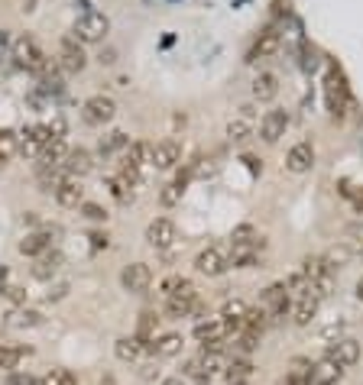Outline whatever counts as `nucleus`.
Segmentation results:
<instances>
[{"mask_svg":"<svg viewBox=\"0 0 363 385\" xmlns=\"http://www.w3.org/2000/svg\"><path fill=\"white\" fill-rule=\"evenodd\" d=\"M302 276L308 278V291L318 295V298H327L335 291V266L325 256H308L302 262Z\"/></svg>","mask_w":363,"mask_h":385,"instance_id":"nucleus-1","label":"nucleus"},{"mask_svg":"<svg viewBox=\"0 0 363 385\" xmlns=\"http://www.w3.org/2000/svg\"><path fill=\"white\" fill-rule=\"evenodd\" d=\"M107 33H110V20H107V13H101V10H85V13L78 16V23H75V39H78L81 45L104 43Z\"/></svg>","mask_w":363,"mask_h":385,"instance_id":"nucleus-2","label":"nucleus"},{"mask_svg":"<svg viewBox=\"0 0 363 385\" xmlns=\"http://www.w3.org/2000/svg\"><path fill=\"white\" fill-rule=\"evenodd\" d=\"M10 58H14L16 68H26V72L36 75L39 68L46 65V58H49V55L43 52V45H39L36 39L23 33V36H16L14 43H10Z\"/></svg>","mask_w":363,"mask_h":385,"instance_id":"nucleus-3","label":"nucleus"},{"mask_svg":"<svg viewBox=\"0 0 363 385\" xmlns=\"http://www.w3.org/2000/svg\"><path fill=\"white\" fill-rule=\"evenodd\" d=\"M325 101H327V110H331V116H347L350 110V87L347 81H344V75L337 72V68H327L325 75Z\"/></svg>","mask_w":363,"mask_h":385,"instance_id":"nucleus-4","label":"nucleus"},{"mask_svg":"<svg viewBox=\"0 0 363 385\" xmlns=\"http://www.w3.org/2000/svg\"><path fill=\"white\" fill-rule=\"evenodd\" d=\"M52 139H58V136H52V126H46V124L23 126V133L16 136V153L23 159H39V153H43Z\"/></svg>","mask_w":363,"mask_h":385,"instance_id":"nucleus-5","label":"nucleus"},{"mask_svg":"<svg viewBox=\"0 0 363 385\" xmlns=\"http://www.w3.org/2000/svg\"><path fill=\"white\" fill-rule=\"evenodd\" d=\"M81 116H85V124H91V126H104V124H110V120L117 116V104H114V97H107V94H95V97H88L85 107H81Z\"/></svg>","mask_w":363,"mask_h":385,"instance_id":"nucleus-6","label":"nucleus"},{"mask_svg":"<svg viewBox=\"0 0 363 385\" xmlns=\"http://www.w3.org/2000/svg\"><path fill=\"white\" fill-rule=\"evenodd\" d=\"M175 240H179V227H175L172 217H156L146 227V243L153 249H172Z\"/></svg>","mask_w":363,"mask_h":385,"instance_id":"nucleus-7","label":"nucleus"},{"mask_svg":"<svg viewBox=\"0 0 363 385\" xmlns=\"http://www.w3.org/2000/svg\"><path fill=\"white\" fill-rule=\"evenodd\" d=\"M58 65H62V72H68V75L85 72L88 55H85V49H81V43L75 36H65L62 43H58Z\"/></svg>","mask_w":363,"mask_h":385,"instance_id":"nucleus-8","label":"nucleus"},{"mask_svg":"<svg viewBox=\"0 0 363 385\" xmlns=\"http://www.w3.org/2000/svg\"><path fill=\"white\" fill-rule=\"evenodd\" d=\"M195 269L201 272V276H208V278H218V276H224V272L231 269V259H227V253L221 246H208V249H201V253L195 256Z\"/></svg>","mask_w":363,"mask_h":385,"instance_id":"nucleus-9","label":"nucleus"},{"mask_svg":"<svg viewBox=\"0 0 363 385\" xmlns=\"http://www.w3.org/2000/svg\"><path fill=\"white\" fill-rule=\"evenodd\" d=\"M120 285H124V291H130V295H143V291H149V285H153V269H149L146 262H130V266L120 272Z\"/></svg>","mask_w":363,"mask_h":385,"instance_id":"nucleus-10","label":"nucleus"},{"mask_svg":"<svg viewBox=\"0 0 363 385\" xmlns=\"http://www.w3.org/2000/svg\"><path fill=\"white\" fill-rule=\"evenodd\" d=\"M153 353V340H140V337H120L114 343V357L120 363H137L140 357Z\"/></svg>","mask_w":363,"mask_h":385,"instance_id":"nucleus-11","label":"nucleus"},{"mask_svg":"<svg viewBox=\"0 0 363 385\" xmlns=\"http://www.w3.org/2000/svg\"><path fill=\"white\" fill-rule=\"evenodd\" d=\"M179 162H182V143L179 139H162V143L153 146V168L172 172Z\"/></svg>","mask_w":363,"mask_h":385,"instance_id":"nucleus-12","label":"nucleus"},{"mask_svg":"<svg viewBox=\"0 0 363 385\" xmlns=\"http://www.w3.org/2000/svg\"><path fill=\"white\" fill-rule=\"evenodd\" d=\"M289 130V114L285 110H266L260 120V139L263 143H276L279 136H285Z\"/></svg>","mask_w":363,"mask_h":385,"instance_id":"nucleus-13","label":"nucleus"},{"mask_svg":"<svg viewBox=\"0 0 363 385\" xmlns=\"http://www.w3.org/2000/svg\"><path fill=\"white\" fill-rule=\"evenodd\" d=\"M312 166H315V146L308 143V139L292 146L289 156H285V168L295 175H305V172H312Z\"/></svg>","mask_w":363,"mask_h":385,"instance_id":"nucleus-14","label":"nucleus"},{"mask_svg":"<svg viewBox=\"0 0 363 385\" xmlns=\"http://www.w3.org/2000/svg\"><path fill=\"white\" fill-rule=\"evenodd\" d=\"M344 366L341 363H335L331 357H325V359H318V363L312 366V376H308V385H337L344 379Z\"/></svg>","mask_w":363,"mask_h":385,"instance_id":"nucleus-15","label":"nucleus"},{"mask_svg":"<svg viewBox=\"0 0 363 385\" xmlns=\"http://www.w3.org/2000/svg\"><path fill=\"white\" fill-rule=\"evenodd\" d=\"M318 305H321V298L312 295V291L298 295L295 305H292V324H295V327H308V324L318 318Z\"/></svg>","mask_w":363,"mask_h":385,"instance_id":"nucleus-16","label":"nucleus"},{"mask_svg":"<svg viewBox=\"0 0 363 385\" xmlns=\"http://www.w3.org/2000/svg\"><path fill=\"white\" fill-rule=\"evenodd\" d=\"M327 357L335 359V363H341L344 369H350V366L360 363V340H354V337H344V340L331 343Z\"/></svg>","mask_w":363,"mask_h":385,"instance_id":"nucleus-17","label":"nucleus"},{"mask_svg":"<svg viewBox=\"0 0 363 385\" xmlns=\"http://www.w3.org/2000/svg\"><path fill=\"white\" fill-rule=\"evenodd\" d=\"M65 266V256L58 253V249H46L43 256L36 259V266H33V278H39V282H49L52 276H58V269Z\"/></svg>","mask_w":363,"mask_h":385,"instance_id":"nucleus-18","label":"nucleus"},{"mask_svg":"<svg viewBox=\"0 0 363 385\" xmlns=\"http://www.w3.org/2000/svg\"><path fill=\"white\" fill-rule=\"evenodd\" d=\"M224 382L227 385H250L253 382V363L247 357H233L224 369Z\"/></svg>","mask_w":363,"mask_h":385,"instance_id":"nucleus-19","label":"nucleus"},{"mask_svg":"<svg viewBox=\"0 0 363 385\" xmlns=\"http://www.w3.org/2000/svg\"><path fill=\"white\" fill-rule=\"evenodd\" d=\"M124 166H133V168H140V172H143V166H153V143L133 139L124 153Z\"/></svg>","mask_w":363,"mask_h":385,"instance_id":"nucleus-20","label":"nucleus"},{"mask_svg":"<svg viewBox=\"0 0 363 385\" xmlns=\"http://www.w3.org/2000/svg\"><path fill=\"white\" fill-rule=\"evenodd\" d=\"M68 153H72V149H68V143L58 136V139H52V143L46 146L43 153H39V162H43L46 168H65Z\"/></svg>","mask_w":363,"mask_h":385,"instance_id":"nucleus-21","label":"nucleus"},{"mask_svg":"<svg viewBox=\"0 0 363 385\" xmlns=\"http://www.w3.org/2000/svg\"><path fill=\"white\" fill-rule=\"evenodd\" d=\"M195 337L201 347H208V343H218L227 337V327H224V320L221 318H208V320H198L195 324Z\"/></svg>","mask_w":363,"mask_h":385,"instance_id":"nucleus-22","label":"nucleus"},{"mask_svg":"<svg viewBox=\"0 0 363 385\" xmlns=\"http://www.w3.org/2000/svg\"><path fill=\"white\" fill-rule=\"evenodd\" d=\"M56 201L62 207H81L85 204V188H81L78 178H65V182L56 188Z\"/></svg>","mask_w":363,"mask_h":385,"instance_id":"nucleus-23","label":"nucleus"},{"mask_svg":"<svg viewBox=\"0 0 363 385\" xmlns=\"http://www.w3.org/2000/svg\"><path fill=\"white\" fill-rule=\"evenodd\" d=\"M260 246L263 243H250V246H231L227 259H231V269H253L260 262Z\"/></svg>","mask_w":363,"mask_h":385,"instance_id":"nucleus-24","label":"nucleus"},{"mask_svg":"<svg viewBox=\"0 0 363 385\" xmlns=\"http://www.w3.org/2000/svg\"><path fill=\"white\" fill-rule=\"evenodd\" d=\"M276 52H279V33H276V29H266V33H260V39L253 43V49H250V62L273 58Z\"/></svg>","mask_w":363,"mask_h":385,"instance_id":"nucleus-25","label":"nucleus"},{"mask_svg":"<svg viewBox=\"0 0 363 385\" xmlns=\"http://www.w3.org/2000/svg\"><path fill=\"white\" fill-rule=\"evenodd\" d=\"M189 178H191V168H189V172H182V175H175L169 185H162V191H159V204H162V207H175V204L182 201Z\"/></svg>","mask_w":363,"mask_h":385,"instance_id":"nucleus-26","label":"nucleus"},{"mask_svg":"<svg viewBox=\"0 0 363 385\" xmlns=\"http://www.w3.org/2000/svg\"><path fill=\"white\" fill-rule=\"evenodd\" d=\"M39 78V87L43 91H62V65H58V58H46V65L36 72Z\"/></svg>","mask_w":363,"mask_h":385,"instance_id":"nucleus-27","label":"nucleus"},{"mask_svg":"<svg viewBox=\"0 0 363 385\" xmlns=\"http://www.w3.org/2000/svg\"><path fill=\"white\" fill-rule=\"evenodd\" d=\"M276 94H279V78H276V75H273V72H260V75H256V78H253V97H256V101L269 104Z\"/></svg>","mask_w":363,"mask_h":385,"instance_id":"nucleus-28","label":"nucleus"},{"mask_svg":"<svg viewBox=\"0 0 363 385\" xmlns=\"http://www.w3.org/2000/svg\"><path fill=\"white\" fill-rule=\"evenodd\" d=\"M91 168H95V159H91L88 149H81V146H78V149L68 153V162H65V175H68V178H81V175H88Z\"/></svg>","mask_w":363,"mask_h":385,"instance_id":"nucleus-29","label":"nucleus"},{"mask_svg":"<svg viewBox=\"0 0 363 385\" xmlns=\"http://www.w3.org/2000/svg\"><path fill=\"white\" fill-rule=\"evenodd\" d=\"M49 240H52V233L49 230H33V233H26L20 240V253L23 256H43L46 249H49Z\"/></svg>","mask_w":363,"mask_h":385,"instance_id":"nucleus-30","label":"nucleus"},{"mask_svg":"<svg viewBox=\"0 0 363 385\" xmlns=\"http://www.w3.org/2000/svg\"><path fill=\"white\" fill-rule=\"evenodd\" d=\"M182 334H162V337H156L153 340V353L156 357H162V359H169V357H179L182 353Z\"/></svg>","mask_w":363,"mask_h":385,"instance_id":"nucleus-31","label":"nucleus"},{"mask_svg":"<svg viewBox=\"0 0 363 385\" xmlns=\"http://www.w3.org/2000/svg\"><path fill=\"white\" fill-rule=\"evenodd\" d=\"M250 243H263V237L256 233V227H253V224H240V227H233V233H231V246H250Z\"/></svg>","mask_w":363,"mask_h":385,"instance_id":"nucleus-32","label":"nucleus"},{"mask_svg":"<svg viewBox=\"0 0 363 385\" xmlns=\"http://www.w3.org/2000/svg\"><path fill=\"white\" fill-rule=\"evenodd\" d=\"M156 327H159V314L156 311H143L137 324V337L140 340H156Z\"/></svg>","mask_w":363,"mask_h":385,"instance_id":"nucleus-33","label":"nucleus"},{"mask_svg":"<svg viewBox=\"0 0 363 385\" xmlns=\"http://www.w3.org/2000/svg\"><path fill=\"white\" fill-rule=\"evenodd\" d=\"M198 366H201V369L208 372L211 379L218 376V372H224V369H227L224 357H221V353H208V349H201V353H198Z\"/></svg>","mask_w":363,"mask_h":385,"instance_id":"nucleus-34","label":"nucleus"},{"mask_svg":"<svg viewBox=\"0 0 363 385\" xmlns=\"http://www.w3.org/2000/svg\"><path fill=\"white\" fill-rule=\"evenodd\" d=\"M29 349H23V347H0V369H7V372H14L16 366L23 363V357H26Z\"/></svg>","mask_w":363,"mask_h":385,"instance_id":"nucleus-35","label":"nucleus"},{"mask_svg":"<svg viewBox=\"0 0 363 385\" xmlns=\"http://www.w3.org/2000/svg\"><path fill=\"white\" fill-rule=\"evenodd\" d=\"M130 146V139H127V133L124 130H114V133H107V136L101 139V156H110V153H117V149H127Z\"/></svg>","mask_w":363,"mask_h":385,"instance_id":"nucleus-36","label":"nucleus"},{"mask_svg":"<svg viewBox=\"0 0 363 385\" xmlns=\"http://www.w3.org/2000/svg\"><path fill=\"white\" fill-rule=\"evenodd\" d=\"M250 124H247V116H237V120H231V124H227V136H231V143H247L250 139Z\"/></svg>","mask_w":363,"mask_h":385,"instance_id":"nucleus-37","label":"nucleus"},{"mask_svg":"<svg viewBox=\"0 0 363 385\" xmlns=\"http://www.w3.org/2000/svg\"><path fill=\"white\" fill-rule=\"evenodd\" d=\"M14 156H16V133L0 130V166H7Z\"/></svg>","mask_w":363,"mask_h":385,"instance_id":"nucleus-38","label":"nucleus"},{"mask_svg":"<svg viewBox=\"0 0 363 385\" xmlns=\"http://www.w3.org/2000/svg\"><path fill=\"white\" fill-rule=\"evenodd\" d=\"M247 311H250V308L243 305V301L231 298V301H224V308H221V318H224V320H240V324H243V318H247Z\"/></svg>","mask_w":363,"mask_h":385,"instance_id":"nucleus-39","label":"nucleus"},{"mask_svg":"<svg viewBox=\"0 0 363 385\" xmlns=\"http://www.w3.org/2000/svg\"><path fill=\"white\" fill-rule=\"evenodd\" d=\"M185 282H189V278H185V276H175V272H172V276H166V278L159 282L162 298H172V295H179V291L185 288Z\"/></svg>","mask_w":363,"mask_h":385,"instance_id":"nucleus-40","label":"nucleus"},{"mask_svg":"<svg viewBox=\"0 0 363 385\" xmlns=\"http://www.w3.org/2000/svg\"><path fill=\"white\" fill-rule=\"evenodd\" d=\"M43 385H78V379H75V372H68V369H52L49 376L43 379Z\"/></svg>","mask_w":363,"mask_h":385,"instance_id":"nucleus-41","label":"nucleus"},{"mask_svg":"<svg viewBox=\"0 0 363 385\" xmlns=\"http://www.w3.org/2000/svg\"><path fill=\"white\" fill-rule=\"evenodd\" d=\"M10 318H14L16 327H39L43 324V314H36V311H16Z\"/></svg>","mask_w":363,"mask_h":385,"instance_id":"nucleus-42","label":"nucleus"},{"mask_svg":"<svg viewBox=\"0 0 363 385\" xmlns=\"http://www.w3.org/2000/svg\"><path fill=\"white\" fill-rule=\"evenodd\" d=\"M182 379H191L195 385H211V376L201 369V366H198V359H191V363L185 366V376H182Z\"/></svg>","mask_w":363,"mask_h":385,"instance_id":"nucleus-43","label":"nucleus"},{"mask_svg":"<svg viewBox=\"0 0 363 385\" xmlns=\"http://www.w3.org/2000/svg\"><path fill=\"white\" fill-rule=\"evenodd\" d=\"M285 288H289V295H305V291H308V278L302 276V269L292 272V276L285 278Z\"/></svg>","mask_w":363,"mask_h":385,"instance_id":"nucleus-44","label":"nucleus"},{"mask_svg":"<svg viewBox=\"0 0 363 385\" xmlns=\"http://www.w3.org/2000/svg\"><path fill=\"white\" fill-rule=\"evenodd\" d=\"M120 178H124V185L130 191L143 185V172H140V168H133V166H120Z\"/></svg>","mask_w":363,"mask_h":385,"instance_id":"nucleus-45","label":"nucleus"},{"mask_svg":"<svg viewBox=\"0 0 363 385\" xmlns=\"http://www.w3.org/2000/svg\"><path fill=\"white\" fill-rule=\"evenodd\" d=\"M104 188H107L110 195L117 197V201H127V197H130V188L124 185V178H120V175H117V178H107V182H104Z\"/></svg>","mask_w":363,"mask_h":385,"instance_id":"nucleus-46","label":"nucleus"},{"mask_svg":"<svg viewBox=\"0 0 363 385\" xmlns=\"http://www.w3.org/2000/svg\"><path fill=\"white\" fill-rule=\"evenodd\" d=\"M81 214H85L88 220H95V224H101V220H107V211H104L101 204H91V201H85V204H81Z\"/></svg>","mask_w":363,"mask_h":385,"instance_id":"nucleus-47","label":"nucleus"},{"mask_svg":"<svg viewBox=\"0 0 363 385\" xmlns=\"http://www.w3.org/2000/svg\"><path fill=\"white\" fill-rule=\"evenodd\" d=\"M4 298H10V301H16V305H20V301H26V291L20 288V285H4Z\"/></svg>","mask_w":363,"mask_h":385,"instance_id":"nucleus-48","label":"nucleus"},{"mask_svg":"<svg viewBox=\"0 0 363 385\" xmlns=\"http://www.w3.org/2000/svg\"><path fill=\"white\" fill-rule=\"evenodd\" d=\"M10 43H14V39H10V33H7V29H0V58L10 52Z\"/></svg>","mask_w":363,"mask_h":385,"instance_id":"nucleus-49","label":"nucleus"},{"mask_svg":"<svg viewBox=\"0 0 363 385\" xmlns=\"http://www.w3.org/2000/svg\"><path fill=\"white\" fill-rule=\"evenodd\" d=\"M91 246H95V249H107V233H91Z\"/></svg>","mask_w":363,"mask_h":385,"instance_id":"nucleus-50","label":"nucleus"},{"mask_svg":"<svg viewBox=\"0 0 363 385\" xmlns=\"http://www.w3.org/2000/svg\"><path fill=\"white\" fill-rule=\"evenodd\" d=\"M68 295V285H56V291H49V301H58Z\"/></svg>","mask_w":363,"mask_h":385,"instance_id":"nucleus-51","label":"nucleus"},{"mask_svg":"<svg viewBox=\"0 0 363 385\" xmlns=\"http://www.w3.org/2000/svg\"><path fill=\"white\" fill-rule=\"evenodd\" d=\"M7 385H29V376H10Z\"/></svg>","mask_w":363,"mask_h":385,"instance_id":"nucleus-52","label":"nucleus"},{"mask_svg":"<svg viewBox=\"0 0 363 385\" xmlns=\"http://www.w3.org/2000/svg\"><path fill=\"white\" fill-rule=\"evenodd\" d=\"M159 385H185V379H182V376H169V379H162Z\"/></svg>","mask_w":363,"mask_h":385,"instance_id":"nucleus-53","label":"nucleus"},{"mask_svg":"<svg viewBox=\"0 0 363 385\" xmlns=\"http://www.w3.org/2000/svg\"><path fill=\"white\" fill-rule=\"evenodd\" d=\"M98 62H101V65H110V62H114V52H101V58H98Z\"/></svg>","mask_w":363,"mask_h":385,"instance_id":"nucleus-54","label":"nucleus"},{"mask_svg":"<svg viewBox=\"0 0 363 385\" xmlns=\"http://www.w3.org/2000/svg\"><path fill=\"white\" fill-rule=\"evenodd\" d=\"M357 298L363 301V278H360V282H357Z\"/></svg>","mask_w":363,"mask_h":385,"instance_id":"nucleus-55","label":"nucleus"}]
</instances>
